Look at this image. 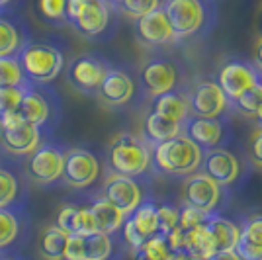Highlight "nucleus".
<instances>
[{"label": "nucleus", "mask_w": 262, "mask_h": 260, "mask_svg": "<svg viewBox=\"0 0 262 260\" xmlns=\"http://www.w3.org/2000/svg\"><path fill=\"white\" fill-rule=\"evenodd\" d=\"M112 20V4L106 0H88L82 14L73 24V28L84 37H98L108 30Z\"/></svg>", "instance_id": "obj_20"}, {"label": "nucleus", "mask_w": 262, "mask_h": 260, "mask_svg": "<svg viewBox=\"0 0 262 260\" xmlns=\"http://www.w3.org/2000/svg\"><path fill=\"white\" fill-rule=\"evenodd\" d=\"M231 104L239 110L243 116L254 118L256 112H258L262 106V82L254 84V86L249 88L247 92H243V94H241L235 102H231Z\"/></svg>", "instance_id": "obj_36"}, {"label": "nucleus", "mask_w": 262, "mask_h": 260, "mask_svg": "<svg viewBox=\"0 0 262 260\" xmlns=\"http://www.w3.org/2000/svg\"><path fill=\"white\" fill-rule=\"evenodd\" d=\"M20 219L10 207H0V250L8 249L18 239Z\"/></svg>", "instance_id": "obj_33"}, {"label": "nucleus", "mask_w": 262, "mask_h": 260, "mask_svg": "<svg viewBox=\"0 0 262 260\" xmlns=\"http://www.w3.org/2000/svg\"><path fill=\"white\" fill-rule=\"evenodd\" d=\"M235 252L243 260H262V213L245 217L239 227Z\"/></svg>", "instance_id": "obj_21"}, {"label": "nucleus", "mask_w": 262, "mask_h": 260, "mask_svg": "<svg viewBox=\"0 0 262 260\" xmlns=\"http://www.w3.org/2000/svg\"><path fill=\"white\" fill-rule=\"evenodd\" d=\"M188 139L202 147L204 151L217 149L225 141V125L219 118H198L188 116L182 121V131Z\"/></svg>", "instance_id": "obj_13"}, {"label": "nucleus", "mask_w": 262, "mask_h": 260, "mask_svg": "<svg viewBox=\"0 0 262 260\" xmlns=\"http://www.w3.org/2000/svg\"><path fill=\"white\" fill-rule=\"evenodd\" d=\"M204 161V149L198 147L184 133L151 147V163L164 174L190 176L200 168Z\"/></svg>", "instance_id": "obj_1"}, {"label": "nucleus", "mask_w": 262, "mask_h": 260, "mask_svg": "<svg viewBox=\"0 0 262 260\" xmlns=\"http://www.w3.org/2000/svg\"><path fill=\"white\" fill-rule=\"evenodd\" d=\"M90 213L94 217L96 231L106 233V235H114L116 231H120L121 223H123V219H125V215H123L116 206H112L106 198L94 200L92 206H90Z\"/></svg>", "instance_id": "obj_26"}, {"label": "nucleus", "mask_w": 262, "mask_h": 260, "mask_svg": "<svg viewBox=\"0 0 262 260\" xmlns=\"http://www.w3.org/2000/svg\"><path fill=\"white\" fill-rule=\"evenodd\" d=\"M206 260H243L235 250H217Z\"/></svg>", "instance_id": "obj_44"}, {"label": "nucleus", "mask_w": 262, "mask_h": 260, "mask_svg": "<svg viewBox=\"0 0 262 260\" xmlns=\"http://www.w3.org/2000/svg\"><path fill=\"white\" fill-rule=\"evenodd\" d=\"M26 76L20 63H18V57L12 55V57H0V88H14V86H22L26 84Z\"/></svg>", "instance_id": "obj_32"}, {"label": "nucleus", "mask_w": 262, "mask_h": 260, "mask_svg": "<svg viewBox=\"0 0 262 260\" xmlns=\"http://www.w3.org/2000/svg\"><path fill=\"white\" fill-rule=\"evenodd\" d=\"M133 94H135V82L131 75L123 69H114V67H110V71L96 90L100 102L110 108H120L129 104Z\"/></svg>", "instance_id": "obj_15"}, {"label": "nucleus", "mask_w": 262, "mask_h": 260, "mask_svg": "<svg viewBox=\"0 0 262 260\" xmlns=\"http://www.w3.org/2000/svg\"><path fill=\"white\" fill-rule=\"evenodd\" d=\"M65 149L55 143H41L35 151L30 153L26 163V174L37 186H51L63 178Z\"/></svg>", "instance_id": "obj_5"}, {"label": "nucleus", "mask_w": 262, "mask_h": 260, "mask_svg": "<svg viewBox=\"0 0 262 260\" xmlns=\"http://www.w3.org/2000/svg\"><path fill=\"white\" fill-rule=\"evenodd\" d=\"M18 63L22 67L24 76L30 82L37 84H49L61 75L65 67V55L53 44L47 41H28L20 49Z\"/></svg>", "instance_id": "obj_4"}, {"label": "nucleus", "mask_w": 262, "mask_h": 260, "mask_svg": "<svg viewBox=\"0 0 262 260\" xmlns=\"http://www.w3.org/2000/svg\"><path fill=\"white\" fill-rule=\"evenodd\" d=\"M155 114L163 116L176 121V123H182L188 116H190V106H188V96L180 94V92H164L159 96L153 98V110Z\"/></svg>", "instance_id": "obj_24"}, {"label": "nucleus", "mask_w": 262, "mask_h": 260, "mask_svg": "<svg viewBox=\"0 0 262 260\" xmlns=\"http://www.w3.org/2000/svg\"><path fill=\"white\" fill-rule=\"evenodd\" d=\"M106 159L112 174L137 178L151 166V145L145 141V137L120 133L108 145Z\"/></svg>", "instance_id": "obj_2"}, {"label": "nucleus", "mask_w": 262, "mask_h": 260, "mask_svg": "<svg viewBox=\"0 0 262 260\" xmlns=\"http://www.w3.org/2000/svg\"><path fill=\"white\" fill-rule=\"evenodd\" d=\"M121 233L125 243L131 249H139L145 241H149L159 233V217H157V206L151 200H143L131 213L125 215L121 223Z\"/></svg>", "instance_id": "obj_9"}, {"label": "nucleus", "mask_w": 262, "mask_h": 260, "mask_svg": "<svg viewBox=\"0 0 262 260\" xmlns=\"http://www.w3.org/2000/svg\"><path fill=\"white\" fill-rule=\"evenodd\" d=\"M182 250L202 260H206L215 252V245L211 241L206 223L190 229V231H182Z\"/></svg>", "instance_id": "obj_28"}, {"label": "nucleus", "mask_w": 262, "mask_h": 260, "mask_svg": "<svg viewBox=\"0 0 262 260\" xmlns=\"http://www.w3.org/2000/svg\"><path fill=\"white\" fill-rule=\"evenodd\" d=\"M12 2H14V0H0V14H2V12L6 10V8L10 6Z\"/></svg>", "instance_id": "obj_47"}, {"label": "nucleus", "mask_w": 262, "mask_h": 260, "mask_svg": "<svg viewBox=\"0 0 262 260\" xmlns=\"http://www.w3.org/2000/svg\"><path fill=\"white\" fill-rule=\"evenodd\" d=\"M170 254V247L164 235L157 233L155 237L145 241L139 249L133 250V260H166Z\"/></svg>", "instance_id": "obj_31"}, {"label": "nucleus", "mask_w": 262, "mask_h": 260, "mask_svg": "<svg viewBox=\"0 0 262 260\" xmlns=\"http://www.w3.org/2000/svg\"><path fill=\"white\" fill-rule=\"evenodd\" d=\"M82 247H84V260H110L114 252V241L112 235L94 231L82 235Z\"/></svg>", "instance_id": "obj_30"}, {"label": "nucleus", "mask_w": 262, "mask_h": 260, "mask_svg": "<svg viewBox=\"0 0 262 260\" xmlns=\"http://www.w3.org/2000/svg\"><path fill=\"white\" fill-rule=\"evenodd\" d=\"M178 82V69L168 59H155L141 69L143 90L149 96H159L164 92H170Z\"/></svg>", "instance_id": "obj_17"}, {"label": "nucleus", "mask_w": 262, "mask_h": 260, "mask_svg": "<svg viewBox=\"0 0 262 260\" xmlns=\"http://www.w3.org/2000/svg\"><path fill=\"white\" fill-rule=\"evenodd\" d=\"M22 90L24 84L14 88H0V119L4 118L6 114L18 112L20 100H22Z\"/></svg>", "instance_id": "obj_39"}, {"label": "nucleus", "mask_w": 262, "mask_h": 260, "mask_svg": "<svg viewBox=\"0 0 262 260\" xmlns=\"http://www.w3.org/2000/svg\"><path fill=\"white\" fill-rule=\"evenodd\" d=\"M221 198H223V186H219L204 172L190 174L182 186L184 206L200 209L204 213H215Z\"/></svg>", "instance_id": "obj_10"}, {"label": "nucleus", "mask_w": 262, "mask_h": 260, "mask_svg": "<svg viewBox=\"0 0 262 260\" xmlns=\"http://www.w3.org/2000/svg\"><path fill=\"white\" fill-rule=\"evenodd\" d=\"M188 106H190V116H198V118H221L223 112L229 106V100L221 92L217 82L202 80L190 92Z\"/></svg>", "instance_id": "obj_12"}, {"label": "nucleus", "mask_w": 262, "mask_h": 260, "mask_svg": "<svg viewBox=\"0 0 262 260\" xmlns=\"http://www.w3.org/2000/svg\"><path fill=\"white\" fill-rule=\"evenodd\" d=\"M20 194V180L18 176L0 166V207H10Z\"/></svg>", "instance_id": "obj_35"}, {"label": "nucleus", "mask_w": 262, "mask_h": 260, "mask_svg": "<svg viewBox=\"0 0 262 260\" xmlns=\"http://www.w3.org/2000/svg\"><path fill=\"white\" fill-rule=\"evenodd\" d=\"M28 41H30V35L26 26L16 18L0 14V57L18 55Z\"/></svg>", "instance_id": "obj_23"}, {"label": "nucleus", "mask_w": 262, "mask_h": 260, "mask_svg": "<svg viewBox=\"0 0 262 260\" xmlns=\"http://www.w3.org/2000/svg\"><path fill=\"white\" fill-rule=\"evenodd\" d=\"M135 35L145 45H166L176 39L163 8H157V10L137 18L135 20Z\"/></svg>", "instance_id": "obj_19"}, {"label": "nucleus", "mask_w": 262, "mask_h": 260, "mask_svg": "<svg viewBox=\"0 0 262 260\" xmlns=\"http://www.w3.org/2000/svg\"><path fill=\"white\" fill-rule=\"evenodd\" d=\"M254 67L262 73V37L256 44V51H254Z\"/></svg>", "instance_id": "obj_46"}, {"label": "nucleus", "mask_w": 262, "mask_h": 260, "mask_svg": "<svg viewBox=\"0 0 262 260\" xmlns=\"http://www.w3.org/2000/svg\"><path fill=\"white\" fill-rule=\"evenodd\" d=\"M200 168H204V174H208L219 186H231L233 182H237L241 176L239 159L223 147L211 149L208 151V155H204Z\"/></svg>", "instance_id": "obj_16"}, {"label": "nucleus", "mask_w": 262, "mask_h": 260, "mask_svg": "<svg viewBox=\"0 0 262 260\" xmlns=\"http://www.w3.org/2000/svg\"><path fill=\"white\" fill-rule=\"evenodd\" d=\"M249 155H251L252 163L262 168V131L254 133V137H252V141H251V147H249Z\"/></svg>", "instance_id": "obj_43"}, {"label": "nucleus", "mask_w": 262, "mask_h": 260, "mask_svg": "<svg viewBox=\"0 0 262 260\" xmlns=\"http://www.w3.org/2000/svg\"><path fill=\"white\" fill-rule=\"evenodd\" d=\"M206 227H208L211 241L215 245V252L235 249V245L239 241V225H235L233 221L217 215V213H211L206 221Z\"/></svg>", "instance_id": "obj_25"}, {"label": "nucleus", "mask_w": 262, "mask_h": 260, "mask_svg": "<svg viewBox=\"0 0 262 260\" xmlns=\"http://www.w3.org/2000/svg\"><path fill=\"white\" fill-rule=\"evenodd\" d=\"M67 235L65 231L57 227V225H49L41 231V235L37 239V250L45 260H63V252L67 247Z\"/></svg>", "instance_id": "obj_29"}, {"label": "nucleus", "mask_w": 262, "mask_h": 260, "mask_svg": "<svg viewBox=\"0 0 262 260\" xmlns=\"http://www.w3.org/2000/svg\"><path fill=\"white\" fill-rule=\"evenodd\" d=\"M106 2H108V4H112V6H118L121 0H106Z\"/></svg>", "instance_id": "obj_49"}, {"label": "nucleus", "mask_w": 262, "mask_h": 260, "mask_svg": "<svg viewBox=\"0 0 262 260\" xmlns=\"http://www.w3.org/2000/svg\"><path fill=\"white\" fill-rule=\"evenodd\" d=\"M88 0H67V8H65V18H67V24H73L78 20V16L82 14L84 10V6H86Z\"/></svg>", "instance_id": "obj_42"}, {"label": "nucleus", "mask_w": 262, "mask_h": 260, "mask_svg": "<svg viewBox=\"0 0 262 260\" xmlns=\"http://www.w3.org/2000/svg\"><path fill=\"white\" fill-rule=\"evenodd\" d=\"M18 112L28 123L41 131V135L51 133L61 119V106L57 94L47 84H37L30 80L24 84Z\"/></svg>", "instance_id": "obj_3"}, {"label": "nucleus", "mask_w": 262, "mask_h": 260, "mask_svg": "<svg viewBox=\"0 0 262 260\" xmlns=\"http://www.w3.org/2000/svg\"><path fill=\"white\" fill-rule=\"evenodd\" d=\"M143 129H145V141L153 147V145H159V143L168 141V139L176 137L182 131V123H176L172 119L163 118V116L151 112L145 118Z\"/></svg>", "instance_id": "obj_27"}, {"label": "nucleus", "mask_w": 262, "mask_h": 260, "mask_svg": "<svg viewBox=\"0 0 262 260\" xmlns=\"http://www.w3.org/2000/svg\"><path fill=\"white\" fill-rule=\"evenodd\" d=\"M108 71L110 65L98 55H78L67 67V82L82 94H96Z\"/></svg>", "instance_id": "obj_7"}, {"label": "nucleus", "mask_w": 262, "mask_h": 260, "mask_svg": "<svg viewBox=\"0 0 262 260\" xmlns=\"http://www.w3.org/2000/svg\"><path fill=\"white\" fill-rule=\"evenodd\" d=\"M161 8L174 32L176 39L194 35L206 24L204 0H164Z\"/></svg>", "instance_id": "obj_6"}, {"label": "nucleus", "mask_w": 262, "mask_h": 260, "mask_svg": "<svg viewBox=\"0 0 262 260\" xmlns=\"http://www.w3.org/2000/svg\"><path fill=\"white\" fill-rule=\"evenodd\" d=\"M63 260H84L82 235H69L65 252H63Z\"/></svg>", "instance_id": "obj_41"}, {"label": "nucleus", "mask_w": 262, "mask_h": 260, "mask_svg": "<svg viewBox=\"0 0 262 260\" xmlns=\"http://www.w3.org/2000/svg\"><path fill=\"white\" fill-rule=\"evenodd\" d=\"M100 176L98 157L88 149L75 147L65 151V164H63V182L71 188H88L92 186Z\"/></svg>", "instance_id": "obj_8"}, {"label": "nucleus", "mask_w": 262, "mask_h": 260, "mask_svg": "<svg viewBox=\"0 0 262 260\" xmlns=\"http://www.w3.org/2000/svg\"><path fill=\"white\" fill-rule=\"evenodd\" d=\"M262 82V73L254 65L243 63V61H229L219 69L217 75V86L225 98L231 102H235L237 98L247 92L254 84Z\"/></svg>", "instance_id": "obj_11"}, {"label": "nucleus", "mask_w": 262, "mask_h": 260, "mask_svg": "<svg viewBox=\"0 0 262 260\" xmlns=\"http://www.w3.org/2000/svg\"><path fill=\"white\" fill-rule=\"evenodd\" d=\"M65 8L67 0H35V12L39 14V18L55 26L67 24Z\"/></svg>", "instance_id": "obj_34"}, {"label": "nucleus", "mask_w": 262, "mask_h": 260, "mask_svg": "<svg viewBox=\"0 0 262 260\" xmlns=\"http://www.w3.org/2000/svg\"><path fill=\"white\" fill-rule=\"evenodd\" d=\"M102 198H106L112 206H116L123 215H127L143 202V192L133 178L112 174L104 182Z\"/></svg>", "instance_id": "obj_14"}, {"label": "nucleus", "mask_w": 262, "mask_h": 260, "mask_svg": "<svg viewBox=\"0 0 262 260\" xmlns=\"http://www.w3.org/2000/svg\"><path fill=\"white\" fill-rule=\"evenodd\" d=\"M43 143V135L35 125L22 121L16 127H8V129H0V145L2 149L14 155V157H24L35 151L39 145Z\"/></svg>", "instance_id": "obj_18"}, {"label": "nucleus", "mask_w": 262, "mask_h": 260, "mask_svg": "<svg viewBox=\"0 0 262 260\" xmlns=\"http://www.w3.org/2000/svg\"><path fill=\"white\" fill-rule=\"evenodd\" d=\"M0 260H14V258H10V256H4V254H0Z\"/></svg>", "instance_id": "obj_50"}, {"label": "nucleus", "mask_w": 262, "mask_h": 260, "mask_svg": "<svg viewBox=\"0 0 262 260\" xmlns=\"http://www.w3.org/2000/svg\"><path fill=\"white\" fill-rule=\"evenodd\" d=\"M254 119H256V123H258V125L262 127V106H260V110L256 112V116H254Z\"/></svg>", "instance_id": "obj_48"}, {"label": "nucleus", "mask_w": 262, "mask_h": 260, "mask_svg": "<svg viewBox=\"0 0 262 260\" xmlns=\"http://www.w3.org/2000/svg\"><path fill=\"white\" fill-rule=\"evenodd\" d=\"M121 14H125L131 20H137L149 12L161 8V0H121L118 4Z\"/></svg>", "instance_id": "obj_37"}, {"label": "nucleus", "mask_w": 262, "mask_h": 260, "mask_svg": "<svg viewBox=\"0 0 262 260\" xmlns=\"http://www.w3.org/2000/svg\"><path fill=\"white\" fill-rule=\"evenodd\" d=\"M55 225L65 231L67 235H88L96 231L94 217L90 213V207L63 206L55 217Z\"/></svg>", "instance_id": "obj_22"}, {"label": "nucleus", "mask_w": 262, "mask_h": 260, "mask_svg": "<svg viewBox=\"0 0 262 260\" xmlns=\"http://www.w3.org/2000/svg\"><path fill=\"white\" fill-rule=\"evenodd\" d=\"M211 213H204L200 209H194L190 206H184L180 209V217H178V229L180 231H190V229L198 227V225H204L209 219Z\"/></svg>", "instance_id": "obj_40"}, {"label": "nucleus", "mask_w": 262, "mask_h": 260, "mask_svg": "<svg viewBox=\"0 0 262 260\" xmlns=\"http://www.w3.org/2000/svg\"><path fill=\"white\" fill-rule=\"evenodd\" d=\"M166 260H202V258L192 256V254L186 252V250H170V254H168V258Z\"/></svg>", "instance_id": "obj_45"}, {"label": "nucleus", "mask_w": 262, "mask_h": 260, "mask_svg": "<svg viewBox=\"0 0 262 260\" xmlns=\"http://www.w3.org/2000/svg\"><path fill=\"white\" fill-rule=\"evenodd\" d=\"M157 217H159V233L161 235H168L178 227V217H180V209H176L174 206H157Z\"/></svg>", "instance_id": "obj_38"}]
</instances>
